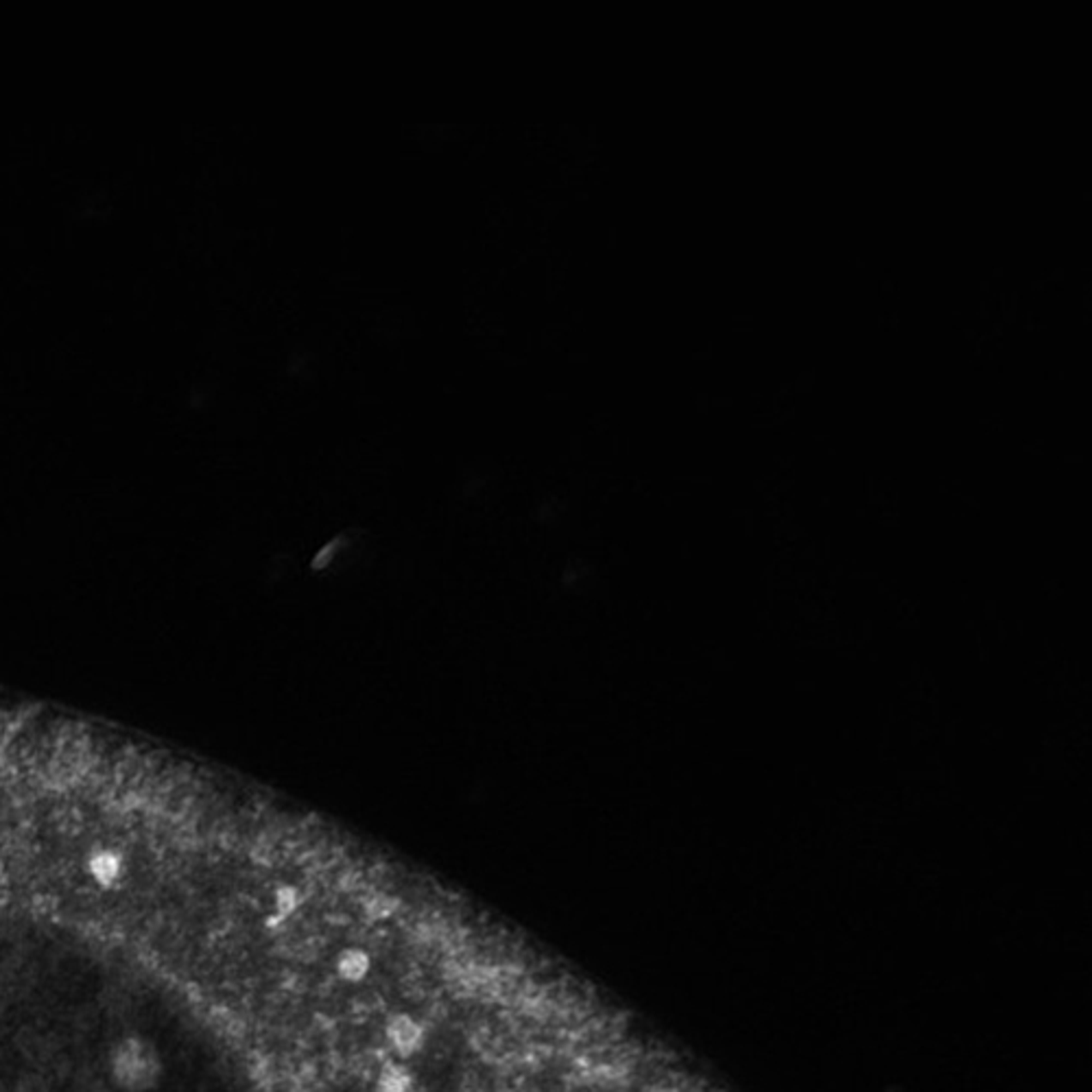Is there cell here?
<instances>
[{"label":"cell","mask_w":1092,"mask_h":1092,"mask_svg":"<svg viewBox=\"0 0 1092 1092\" xmlns=\"http://www.w3.org/2000/svg\"><path fill=\"white\" fill-rule=\"evenodd\" d=\"M112 1077L127 1090H149L160 1077L158 1053L138 1038L123 1040L112 1055Z\"/></svg>","instance_id":"6da1fadb"},{"label":"cell","mask_w":1092,"mask_h":1092,"mask_svg":"<svg viewBox=\"0 0 1092 1092\" xmlns=\"http://www.w3.org/2000/svg\"><path fill=\"white\" fill-rule=\"evenodd\" d=\"M387 1040H389L391 1049L400 1058H411L418 1053L424 1044V1029L418 1020L411 1018L409 1014H395L387 1023Z\"/></svg>","instance_id":"7a4b0ae2"},{"label":"cell","mask_w":1092,"mask_h":1092,"mask_svg":"<svg viewBox=\"0 0 1092 1092\" xmlns=\"http://www.w3.org/2000/svg\"><path fill=\"white\" fill-rule=\"evenodd\" d=\"M86 866L92 881L101 887H112L114 883H118L123 870H125L121 854L116 850H110V848H97L94 852H90Z\"/></svg>","instance_id":"3957f363"},{"label":"cell","mask_w":1092,"mask_h":1092,"mask_svg":"<svg viewBox=\"0 0 1092 1092\" xmlns=\"http://www.w3.org/2000/svg\"><path fill=\"white\" fill-rule=\"evenodd\" d=\"M371 968V959L361 948H346L337 959V972L343 981H361Z\"/></svg>","instance_id":"277c9868"},{"label":"cell","mask_w":1092,"mask_h":1092,"mask_svg":"<svg viewBox=\"0 0 1092 1092\" xmlns=\"http://www.w3.org/2000/svg\"><path fill=\"white\" fill-rule=\"evenodd\" d=\"M413 1079L409 1071L400 1064H389L383 1068L381 1077H378V1092H411Z\"/></svg>","instance_id":"5b68a950"},{"label":"cell","mask_w":1092,"mask_h":1092,"mask_svg":"<svg viewBox=\"0 0 1092 1092\" xmlns=\"http://www.w3.org/2000/svg\"><path fill=\"white\" fill-rule=\"evenodd\" d=\"M275 905H278V915L275 920H284L291 911L298 907V896H295L293 890H282L278 891V900H275Z\"/></svg>","instance_id":"8992f818"},{"label":"cell","mask_w":1092,"mask_h":1092,"mask_svg":"<svg viewBox=\"0 0 1092 1092\" xmlns=\"http://www.w3.org/2000/svg\"><path fill=\"white\" fill-rule=\"evenodd\" d=\"M395 909V902L391 898H374L367 905V914L371 915L374 920H383V918H389Z\"/></svg>","instance_id":"52a82bcc"}]
</instances>
